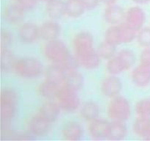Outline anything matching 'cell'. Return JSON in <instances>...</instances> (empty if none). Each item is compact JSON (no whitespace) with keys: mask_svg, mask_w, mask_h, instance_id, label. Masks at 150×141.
Returning a JSON list of instances; mask_svg holds the SVG:
<instances>
[{"mask_svg":"<svg viewBox=\"0 0 150 141\" xmlns=\"http://www.w3.org/2000/svg\"><path fill=\"white\" fill-rule=\"evenodd\" d=\"M46 13L51 19H60L65 13V2L62 0H51L47 2Z\"/></svg>","mask_w":150,"mask_h":141,"instance_id":"23","label":"cell"},{"mask_svg":"<svg viewBox=\"0 0 150 141\" xmlns=\"http://www.w3.org/2000/svg\"><path fill=\"white\" fill-rule=\"evenodd\" d=\"M127 135V128L123 122L113 121L110 123L107 138L111 140H122Z\"/></svg>","mask_w":150,"mask_h":141,"instance_id":"25","label":"cell"},{"mask_svg":"<svg viewBox=\"0 0 150 141\" xmlns=\"http://www.w3.org/2000/svg\"><path fill=\"white\" fill-rule=\"evenodd\" d=\"M133 129L139 137L150 140V118L139 116L133 122Z\"/></svg>","mask_w":150,"mask_h":141,"instance_id":"21","label":"cell"},{"mask_svg":"<svg viewBox=\"0 0 150 141\" xmlns=\"http://www.w3.org/2000/svg\"><path fill=\"white\" fill-rule=\"evenodd\" d=\"M83 85V78L81 73L76 70L67 71L62 85L68 87L69 88L79 90L82 88Z\"/></svg>","mask_w":150,"mask_h":141,"instance_id":"26","label":"cell"},{"mask_svg":"<svg viewBox=\"0 0 150 141\" xmlns=\"http://www.w3.org/2000/svg\"><path fill=\"white\" fill-rule=\"evenodd\" d=\"M138 43L144 48H150V27L141 29L137 35Z\"/></svg>","mask_w":150,"mask_h":141,"instance_id":"33","label":"cell"},{"mask_svg":"<svg viewBox=\"0 0 150 141\" xmlns=\"http://www.w3.org/2000/svg\"><path fill=\"white\" fill-rule=\"evenodd\" d=\"M100 58L98 51L95 49L91 52L79 57V60L81 65L87 69H94L98 67L100 63Z\"/></svg>","mask_w":150,"mask_h":141,"instance_id":"27","label":"cell"},{"mask_svg":"<svg viewBox=\"0 0 150 141\" xmlns=\"http://www.w3.org/2000/svg\"><path fill=\"white\" fill-rule=\"evenodd\" d=\"M50 123H51L38 113L31 118L29 121V129L35 135L41 136L48 132Z\"/></svg>","mask_w":150,"mask_h":141,"instance_id":"20","label":"cell"},{"mask_svg":"<svg viewBox=\"0 0 150 141\" xmlns=\"http://www.w3.org/2000/svg\"><path fill=\"white\" fill-rule=\"evenodd\" d=\"M57 98L62 110L66 112L75 111L79 108L80 104V100L76 91L65 85L60 87Z\"/></svg>","mask_w":150,"mask_h":141,"instance_id":"6","label":"cell"},{"mask_svg":"<svg viewBox=\"0 0 150 141\" xmlns=\"http://www.w3.org/2000/svg\"><path fill=\"white\" fill-rule=\"evenodd\" d=\"M104 19L105 21L111 24H119L125 19V13L120 6L111 4L104 11Z\"/></svg>","mask_w":150,"mask_h":141,"instance_id":"17","label":"cell"},{"mask_svg":"<svg viewBox=\"0 0 150 141\" xmlns=\"http://www.w3.org/2000/svg\"><path fill=\"white\" fill-rule=\"evenodd\" d=\"M125 20L127 24L139 31L144 23L145 13L141 7H132L125 13Z\"/></svg>","mask_w":150,"mask_h":141,"instance_id":"10","label":"cell"},{"mask_svg":"<svg viewBox=\"0 0 150 141\" xmlns=\"http://www.w3.org/2000/svg\"><path fill=\"white\" fill-rule=\"evenodd\" d=\"M86 5V9H93L96 7L98 4V0H83Z\"/></svg>","mask_w":150,"mask_h":141,"instance_id":"37","label":"cell"},{"mask_svg":"<svg viewBox=\"0 0 150 141\" xmlns=\"http://www.w3.org/2000/svg\"><path fill=\"white\" fill-rule=\"evenodd\" d=\"M136 56L130 50L124 49L118 53L116 57L109 59L106 65L107 70L111 74L116 75L128 70L134 65Z\"/></svg>","mask_w":150,"mask_h":141,"instance_id":"2","label":"cell"},{"mask_svg":"<svg viewBox=\"0 0 150 141\" xmlns=\"http://www.w3.org/2000/svg\"><path fill=\"white\" fill-rule=\"evenodd\" d=\"M108 115L113 121L124 122L130 116L129 101L122 96H115L108 106Z\"/></svg>","mask_w":150,"mask_h":141,"instance_id":"4","label":"cell"},{"mask_svg":"<svg viewBox=\"0 0 150 141\" xmlns=\"http://www.w3.org/2000/svg\"><path fill=\"white\" fill-rule=\"evenodd\" d=\"M122 87L121 80L117 76H111L104 79L102 82L101 90L105 96L114 98L120 93Z\"/></svg>","mask_w":150,"mask_h":141,"instance_id":"11","label":"cell"},{"mask_svg":"<svg viewBox=\"0 0 150 141\" xmlns=\"http://www.w3.org/2000/svg\"><path fill=\"white\" fill-rule=\"evenodd\" d=\"M44 54L49 61L60 64L69 55L65 44L58 39L47 41L44 46Z\"/></svg>","mask_w":150,"mask_h":141,"instance_id":"5","label":"cell"},{"mask_svg":"<svg viewBox=\"0 0 150 141\" xmlns=\"http://www.w3.org/2000/svg\"><path fill=\"white\" fill-rule=\"evenodd\" d=\"M13 70L19 76L23 78H35L41 74L43 68L38 59L33 57H25L16 60Z\"/></svg>","mask_w":150,"mask_h":141,"instance_id":"3","label":"cell"},{"mask_svg":"<svg viewBox=\"0 0 150 141\" xmlns=\"http://www.w3.org/2000/svg\"><path fill=\"white\" fill-rule=\"evenodd\" d=\"M61 32V27L54 21H47L40 27V37L44 41H50L57 39Z\"/></svg>","mask_w":150,"mask_h":141,"instance_id":"16","label":"cell"},{"mask_svg":"<svg viewBox=\"0 0 150 141\" xmlns=\"http://www.w3.org/2000/svg\"><path fill=\"white\" fill-rule=\"evenodd\" d=\"M60 65L65 69L66 71H73L77 70L81 63L76 56H72L69 54L65 60L60 63Z\"/></svg>","mask_w":150,"mask_h":141,"instance_id":"32","label":"cell"},{"mask_svg":"<svg viewBox=\"0 0 150 141\" xmlns=\"http://www.w3.org/2000/svg\"><path fill=\"white\" fill-rule=\"evenodd\" d=\"M41 1H46V2H48V1H51V0H41Z\"/></svg>","mask_w":150,"mask_h":141,"instance_id":"39","label":"cell"},{"mask_svg":"<svg viewBox=\"0 0 150 141\" xmlns=\"http://www.w3.org/2000/svg\"><path fill=\"white\" fill-rule=\"evenodd\" d=\"M24 7L18 3L10 4L5 7L3 13L4 20L10 24H16L23 20L25 16Z\"/></svg>","mask_w":150,"mask_h":141,"instance_id":"9","label":"cell"},{"mask_svg":"<svg viewBox=\"0 0 150 141\" xmlns=\"http://www.w3.org/2000/svg\"><path fill=\"white\" fill-rule=\"evenodd\" d=\"M17 3L25 9H32L36 5L38 0H16Z\"/></svg>","mask_w":150,"mask_h":141,"instance_id":"35","label":"cell"},{"mask_svg":"<svg viewBox=\"0 0 150 141\" xmlns=\"http://www.w3.org/2000/svg\"><path fill=\"white\" fill-rule=\"evenodd\" d=\"M94 39L89 32L83 31L75 36L73 40V48L76 56L79 58L93 51Z\"/></svg>","mask_w":150,"mask_h":141,"instance_id":"8","label":"cell"},{"mask_svg":"<svg viewBox=\"0 0 150 141\" xmlns=\"http://www.w3.org/2000/svg\"><path fill=\"white\" fill-rule=\"evenodd\" d=\"M1 68L2 70H9L10 69L13 68L15 63L16 60H15L14 56L10 52L9 50L1 49Z\"/></svg>","mask_w":150,"mask_h":141,"instance_id":"30","label":"cell"},{"mask_svg":"<svg viewBox=\"0 0 150 141\" xmlns=\"http://www.w3.org/2000/svg\"><path fill=\"white\" fill-rule=\"evenodd\" d=\"M62 133L65 140H79L83 136V130L79 123L71 121L64 125Z\"/></svg>","mask_w":150,"mask_h":141,"instance_id":"19","label":"cell"},{"mask_svg":"<svg viewBox=\"0 0 150 141\" xmlns=\"http://www.w3.org/2000/svg\"><path fill=\"white\" fill-rule=\"evenodd\" d=\"M116 51V45L105 41L101 43L98 48V53L103 59H111L114 55Z\"/></svg>","mask_w":150,"mask_h":141,"instance_id":"29","label":"cell"},{"mask_svg":"<svg viewBox=\"0 0 150 141\" xmlns=\"http://www.w3.org/2000/svg\"><path fill=\"white\" fill-rule=\"evenodd\" d=\"M136 112L139 116L150 117V98L140 100L136 104Z\"/></svg>","mask_w":150,"mask_h":141,"instance_id":"31","label":"cell"},{"mask_svg":"<svg viewBox=\"0 0 150 141\" xmlns=\"http://www.w3.org/2000/svg\"><path fill=\"white\" fill-rule=\"evenodd\" d=\"M12 37L11 35L7 31H1V43L7 46V44L11 42Z\"/></svg>","mask_w":150,"mask_h":141,"instance_id":"36","label":"cell"},{"mask_svg":"<svg viewBox=\"0 0 150 141\" xmlns=\"http://www.w3.org/2000/svg\"><path fill=\"white\" fill-rule=\"evenodd\" d=\"M67 72L61 65L54 63L51 66H48L45 70V79L61 86L64 83Z\"/></svg>","mask_w":150,"mask_h":141,"instance_id":"12","label":"cell"},{"mask_svg":"<svg viewBox=\"0 0 150 141\" xmlns=\"http://www.w3.org/2000/svg\"><path fill=\"white\" fill-rule=\"evenodd\" d=\"M19 37L24 43H32L40 37V28L34 24H24L19 29Z\"/></svg>","mask_w":150,"mask_h":141,"instance_id":"14","label":"cell"},{"mask_svg":"<svg viewBox=\"0 0 150 141\" xmlns=\"http://www.w3.org/2000/svg\"><path fill=\"white\" fill-rule=\"evenodd\" d=\"M133 83L139 87H145L150 83V66L140 64L132 73Z\"/></svg>","mask_w":150,"mask_h":141,"instance_id":"15","label":"cell"},{"mask_svg":"<svg viewBox=\"0 0 150 141\" xmlns=\"http://www.w3.org/2000/svg\"><path fill=\"white\" fill-rule=\"evenodd\" d=\"M17 95L10 89L2 90L0 95V114L1 118L8 120L14 116L16 111Z\"/></svg>","mask_w":150,"mask_h":141,"instance_id":"7","label":"cell"},{"mask_svg":"<svg viewBox=\"0 0 150 141\" xmlns=\"http://www.w3.org/2000/svg\"><path fill=\"white\" fill-rule=\"evenodd\" d=\"M141 64L150 66V48H146L140 56Z\"/></svg>","mask_w":150,"mask_h":141,"instance_id":"34","label":"cell"},{"mask_svg":"<svg viewBox=\"0 0 150 141\" xmlns=\"http://www.w3.org/2000/svg\"><path fill=\"white\" fill-rule=\"evenodd\" d=\"M100 113L98 104L93 101L86 102L81 110V115L83 119L89 121H92L97 118Z\"/></svg>","mask_w":150,"mask_h":141,"instance_id":"28","label":"cell"},{"mask_svg":"<svg viewBox=\"0 0 150 141\" xmlns=\"http://www.w3.org/2000/svg\"><path fill=\"white\" fill-rule=\"evenodd\" d=\"M61 86L45 79L40 84L38 88V91L40 95L42 97L48 99H51V98H57L59 90Z\"/></svg>","mask_w":150,"mask_h":141,"instance_id":"24","label":"cell"},{"mask_svg":"<svg viewBox=\"0 0 150 141\" xmlns=\"http://www.w3.org/2000/svg\"><path fill=\"white\" fill-rule=\"evenodd\" d=\"M136 37H137V30L126 22L110 26L105 32V41L116 46L130 43Z\"/></svg>","mask_w":150,"mask_h":141,"instance_id":"1","label":"cell"},{"mask_svg":"<svg viewBox=\"0 0 150 141\" xmlns=\"http://www.w3.org/2000/svg\"><path fill=\"white\" fill-rule=\"evenodd\" d=\"M133 1L138 3V4H146L149 2L150 0H133Z\"/></svg>","mask_w":150,"mask_h":141,"instance_id":"38","label":"cell"},{"mask_svg":"<svg viewBox=\"0 0 150 141\" xmlns=\"http://www.w3.org/2000/svg\"><path fill=\"white\" fill-rule=\"evenodd\" d=\"M61 109L59 104L57 103L48 101L41 106L39 114L46 119L49 123H52L59 118Z\"/></svg>","mask_w":150,"mask_h":141,"instance_id":"18","label":"cell"},{"mask_svg":"<svg viewBox=\"0 0 150 141\" xmlns=\"http://www.w3.org/2000/svg\"><path fill=\"white\" fill-rule=\"evenodd\" d=\"M86 10L83 0H67L65 1V13L71 18H78Z\"/></svg>","mask_w":150,"mask_h":141,"instance_id":"22","label":"cell"},{"mask_svg":"<svg viewBox=\"0 0 150 141\" xmlns=\"http://www.w3.org/2000/svg\"><path fill=\"white\" fill-rule=\"evenodd\" d=\"M110 122L103 119H95L89 126L90 135L96 139L107 138L110 127Z\"/></svg>","mask_w":150,"mask_h":141,"instance_id":"13","label":"cell"}]
</instances>
